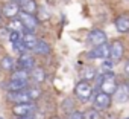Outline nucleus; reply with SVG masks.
<instances>
[{"instance_id":"26","label":"nucleus","mask_w":129,"mask_h":119,"mask_svg":"<svg viewBox=\"0 0 129 119\" xmlns=\"http://www.w3.org/2000/svg\"><path fill=\"white\" fill-rule=\"evenodd\" d=\"M8 40H9L11 43H17V41H20V40H21V38H20V32H17V31H11Z\"/></svg>"},{"instance_id":"13","label":"nucleus","mask_w":129,"mask_h":119,"mask_svg":"<svg viewBox=\"0 0 129 119\" xmlns=\"http://www.w3.org/2000/svg\"><path fill=\"white\" fill-rule=\"evenodd\" d=\"M35 67V59L34 56H30L29 53H21L18 58V69H24V70H30Z\"/></svg>"},{"instance_id":"19","label":"nucleus","mask_w":129,"mask_h":119,"mask_svg":"<svg viewBox=\"0 0 129 119\" xmlns=\"http://www.w3.org/2000/svg\"><path fill=\"white\" fill-rule=\"evenodd\" d=\"M29 84V80H18V78H11L9 80V90H21V89H26Z\"/></svg>"},{"instance_id":"21","label":"nucleus","mask_w":129,"mask_h":119,"mask_svg":"<svg viewBox=\"0 0 129 119\" xmlns=\"http://www.w3.org/2000/svg\"><path fill=\"white\" fill-rule=\"evenodd\" d=\"M81 78H82L84 81H87V83L93 81V80L96 78V69H94V67H90V66L84 67V69L81 70Z\"/></svg>"},{"instance_id":"25","label":"nucleus","mask_w":129,"mask_h":119,"mask_svg":"<svg viewBox=\"0 0 129 119\" xmlns=\"http://www.w3.org/2000/svg\"><path fill=\"white\" fill-rule=\"evenodd\" d=\"M100 69H102V73H108V72H111V69H112V61L109 58H105L103 59V63H102V66H100Z\"/></svg>"},{"instance_id":"22","label":"nucleus","mask_w":129,"mask_h":119,"mask_svg":"<svg viewBox=\"0 0 129 119\" xmlns=\"http://www.w3.org/2000/svg\"><path fill=\"white\" fill-rule=\"evenodd\" d=\"M37 17H38V20H41V22L49 20V18H50V11H49V8H46V6H38Z\"/></svg>"},{"instance_id":"11","label":"nucleus","mask_w":129,"mask_h":119,"mask_svg":"<svg viewBox=\"0 0 129 119\" xmlns=\"http://www.w3.org/2000/svg\"><path fill=\"white\" fill-rule=\"evenodd\" d=\"M114 99H115V102H126L129 99V86L124 83L118 84L114 92Z\"/></svg>"},{"instance_id":"3","label":"nucleus","mask_w":129,"mask_h":119,"mask_svg":"<svg viewBox=\"0 0 129 119\" xmlns=\"http://www.w3.org/2000/svg\"><path fill=\"white\" fill-rule=\"evenodd\" d=\"M91 95H93V87L90 86V83H87V81L82 80V81H79L76 84V87H75V96L78 99H81L82 102H87V101H90Z\"/></svg>"},{"instance_id":"23","label":"nucleus","mask_w":129,"mask_h":119,"mask_svg":"<svg viewBox=\"0 0 129 119\" xmlns=\"http://www.w3.org/2000/svg\"><path fill=\"white\" fill-rule=\"evenodd\" d=\"M27 92H29V96H30V99L32 101H35V99H38V98H41V93H43V90H41V87L40 86H32V87H27Z\"/></svg>"},{"instance_id":"32","label":"nucleus","mask_w":129,"mask_h":119,"mask_svg":"<svg viewBox=\"0 0 129 119\" xmlns=\"http://www.w3.org/2000/svg\"><path fill=\"white\" fill-rule=\"evenodd\" d=\"M0 119H3V117H0Z\"/></svg>"},{"instance_id":"16","label":"nucleus","mask_w":129,"mask_h":119,"mask_svg":"<svg viewBox=\"0 0 129 119\" xmlns=\"http://www.w3.org/2000/svg\"><path fill=\"white\" fill-rule=\"evenodd\" d=\"M0 69L3 72H14L15 70V61L11 55H5L0 59Z\"/></svg>"},{"instance_id":"5","label":"nucleus","mask_w":129,"mask_h":119,"mask_svg":"<svg viewBox=\"0 0 129 119\" xmlns=\"http://www.w3.org/2000/svg\"><path fill=\"white\" fill-rule=\"evenodd\" d=\"M20 5H18V2H14V0H9V2H6V3H3V6H2V15L3 17H6V18H14V17H17L18 14H20Z\"/></svg>"},{"instance_id":"10","label":"nucleus","mask_w":129,"mask_h":119,"mask_svg":"<svg viewBox=\"0 0 129 119\" xmlns=\"http://www.w3.org/2000/svg\"><path fill=\"white\" fill-rule=\"evenodd\" d=\"M109 105H111V95L99 92L94 98V108H97L100 111V110H106Z\"/></svg>"},{"instance_id":"4","label":"nucleus","mask_w":129,"mask_h":119,"mask_svg":"<svg viewBox=\"0 0 129 119\" xmlns=\"http://www.w3.org/2000/svg\"><path fill=\"white\" fill-rule=\"evenodd\" d=\"M18 18L21 20V23H23V26L26 28V31H29V32L37 31V28H38V25H40V20H38V17H37L35 14H29V12L21 11Z\"/></svg>"},{"instance_id":"27","label":"nucleus","mask_w":129,"mask_h":119,"mask_svg":"<svg viewBox=\"0 0 129 119\" xmlns=\"http://www.w3.org/2000/svg\"><path fill=\"white\" fill-rule=\"evenodd\" d=\"M9 29H8V26H2L0 28V40H6V38H9Z\"/></svg>"},{"instance_id":"12","label":"nucleus","mask_w":129,"mask_h":119,"mask_svg":"<svg viewBox=\"0 0 129 119\" xmlns=\"http://www.w3.org/2000/svg\"><path fill=\"white\" fill-rule=\"evenodd\" d=\"M29 80L35 84V86H40L44 80H46V73H44V70L41 69V67H34V69H30L29 70Z\"/></svg>"},{"instance_id":"2","label":"nucleus","mask_w":129,"mask_h":119,"mask_svg":"<svg viewBox=\"0 0 129 119\" xmlns=\"http://www.w3.org/2000/svg\"><path fill=\"white\" fill-rule=\"evenodd\" d=\"M11 111H12V114H15V116H34V113L37 111V105H35L32 101L18 102V104H14V105H12Z\"/></svg>"},{"instance_id":"9","label":"nucleus","mask_w":129,"mask_h":119,"mask_svg":"<svg viewBox=\"0 0 129 119\" xmlns=\"http://www.w3.org/2000/svg\"><path fill=\"white\" fill-rule=\"evenodd\" d=\"M124 53V46L120 40H114L109 44V58L114 59V61H118V59L123 56Z\"/></svg>"},{"instance_id":"30","label":"nucleus","mask_w":129,"mask_h":119,"mask_svg":"<svg viewBox=\"0 0 129 119\" xmlns=\"http://www.w3.org/2000/svg\"><path fill=\"white\" fill-rule=\"evenodd\" d=\"M15 119H34V116H17Z\"/></svg>"},{"instance_id":"6","label":"nucleus","mask_w":129,"mask_h":119,"mask_svg":"<svg viewBox=\"0 0 129 119\" xmlns=\"http://www.w3.org/2000/svg\"><path fill=\"white\" fill-rule=\"evenodd\" d=\"M88 56L91 59H105V58H109V44L108 43H102V44L96 46L88 53Z\"/></svg>"},{"instance_id":"14","label":"nucleus","mask_w":129,"mask_h":119,"mask_svg":"<svg viewBox=\"0 0 129 119\" xmlns=\"http://www.w3.org/2000/svg\"><path fill=\"white\" fill-rule=\"evenodd\" d=\"M37 41H38L37 35H35L34 32H29V31H26V32L23 34V37H21V44L26 47V50H32V49L35 47Z\"/></svg>"},{"instance_id":"7","label":"nucleus","mask_w":129,"mask_h":119,"mask_svg":"<svg viewBox=\"0 0 129 119\" xmlns=\"http://www.w3.org/2000/svg\"><path fill=\"white\" fill-rule=\"evenodd\" d=\"M8 99H9V101H12L14 104L32 101V99H30V96H29L27 87H26V89H21V90H11V92L8 93Z\"/></svg>"},{"instance_id":"24","label":"nucleus","mask_w":129,"mask_h":119,"mask_svg":"<svg viewBox=\"0 0 129 119\" xmlns=\"http://www.w3.org/2000/svg\"><path fill=\"white\" fill-rule=\"evenodd\" d=\"M84 119H100V113H99V110L97 108H88V110H85V113H84Z\"/></svg>"},{"instance_id":"8","label":"nucleus","mask_w":129,"mask_h":119,"mask_svg":"<svg viewBox=\"0 0 129 119\" xmlns=\"http://www.w3.org/2000/svg\"><path fill=\"white\" fill-rule=\"evenodd\" d=\"M87 40H88V43H90L93 47H96V46H99V44L108 41L106 34H105L103 31H100V29H93V31L88 34V38H87Z\"/></svg>"},{"instance_id":"28","label":"nucleus","mask_w":129,"mask_h":119,"mask_svg":"<svg viewBox=\"0 0 129 119\" xmlns=\"http://www.w3.org/2000/svg\"><path fill=\"white\" fill-rule=\"evenodd\" d=\"M67 119H84V113H81V111H72V113H69Z\"/></svg>"},{"instance_id":"29","label":"nucleus","mask_w":129,"mask_h":119,"mask_svg":"<svg viewBox=\"0 0 129 119\" xmlns=\"http://www.w3.org/2000/svg\"><path fill=\"white\" fill-rule=\"evenodd\" d=\"M124 72H126V75L129 76V59L126 61V64H124Z\"/></svg>"},{"instance_id":"20","label":"nucleus","mask_w":129,"mask_h":119,"mask_svg":"<svg viewBox=\"0 0 129 119\" xmlns=\"http://www.w3.org/2000/svg\"><path fill=\"white\" fill-rule=\"evenodd\" d=\"M8 29L9 31H17V32H26V28L23 26V23H21V20L20 18H17V17H14V18H9V23H8Z\"/></svg>"},{"instance_id":"31","label":"nucleus","mask_w":129,"mask_h":119,"mask_svg":"<svg viewBox=\"0 0 129 119\" xmlns=\"http://www.w3.org/2000/svg\"><path fill=\"white\" fill-rule=\"evenodd\" d=\"M0 23H2V8H0Z\"/></svg>"},{"instance_id":"17","label":"nucleus","mask_w":129,"mask_h":119,"mask_svg":"<svg viewBox=\"0 0 129 119\" xmlns=\"http://www.w3.org/2000/svg\"><path fill=\"white\" fill-rule=\"evenodd\" d=\"M32 52H35L37 55H49V53L52 52V47H50V44H49L47 41L38 40L37 44H35V47L32 49Z\"/></svg>"},{"instance_id":"15","label":"nucleus","mask_w":129,"mask_h":119,"mask_svg":"<svg viewBox=\"0 0 129 119\" xmlns=\"http://www.w3.org/2000/svg\"><path fill=\"white\" fill-rule=\"evenodd\" d=\"M115 25V29L120 32V34H127L129 32V17L127 15H120L115 18L114 22Z\"/></svg>"},{"instance_id":"1","label":"nucleus","mask_w":129,"mask_h":119,"mask_svg":"<svg viewBox=\"0 0 129 119\" xmlns=\"http://www.w3.org/2000/svg\"><path fill=\"white\" fill-rule=\"evenodd\" d=\"M117 80H115V75L112 72H108V73H102L99 75L97 81H96V90L99 89L100 92L103 93H108V95H114L115 89H117Z\"/></svg>"},{"instance_id":"18","label":"nucleus","mask_w":129,"mask_h":119,"mask_svg":"<svg viewBox=\"0 0 129 119\" xmlns=\"http://www.w3.org/2000/svg\"><path fill=\"white\" fill-rule=\"evenodd\" d=\"M20 9L24 11V12H29V14H35L37 15V11H38V5L35 0H21L20 3Z\"/></svg>"}]
</instances>
